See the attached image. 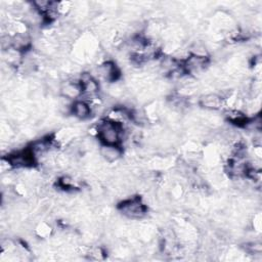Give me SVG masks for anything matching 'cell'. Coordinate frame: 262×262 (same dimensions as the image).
I'll list each match as a JSON object with an SVG mask.
<instances>
[{
    "instance_id": "obj_1",
    "label": "cell",
    "mask_w": 262,
    "mask_h": 262,
    "mask_svg": "<svg viewBox=\"0 0 262 262\" xmlns=\"http://www.w3.org/2000/svg\"><path fill=\"white\" fill-rule=\"evenodd\" d=\"M95 134L100 144H116L123 146L126 130L123 123L110 118L100 119L95 127Z\"/></svg>"
},
{
    "instance_id": "obj_2",
    "label": "cell",
    "mask_w": 262,
    "mask_h": 262,
    "mask_svg": "<svg viewBox=\"0 0 262 262\" xmlns=\"http://www.w3.org/2000/svg\"><path fill=\"white\" fill-rule=\"evenodd\" d=\"M118 210L125 217L133 220L143 218L148 211L147 205L143 202L142 198L138 195H133L127 199H124L118 205Z\"/></svg>"
},
{
    "instance_id": "obj_3",
    "label": "cell",
    "mask_w": 262,
    "mask_h": 262,
    "mask_svg": "<svg viewBox=\"0 0 262 262\" xmlns=\"http://www.w3.org/2000/svg\"><path fill=\"white\" fill-rule=\"evenodd\" d=\"M4 158L8 161L11 169H28L38 164V161L29 146L7 154Z\"/></svg>"
},
{
    "instance_id": "obj_4",
    "label": "cell",
    "mask_w": 262,
    "mask_h": 262,
    "mask_svg": "<svg viewBox=\"0 0 262 262\" xmlns=\"http://www.w3.org/2000/svg\"><path fill=\"white\" fill-rule=\"evenodd\" d=\"M96 74L98 79L103 80L106 83L117 82L121 77V71L113 60H104L99 63L96 69Z\"/></svg>"
},
{
    "instance_id": "obj_5",
    "label": "cell",
    "mask_w": 262,
    "mask_h": 262,
    "mask_svg": "<svg viewBox=\"0 0 262 262\" xmlns=\"http://www.w3.org/2000/svg\"><path fill=\"white\" fill-rule=\"evenodd\" d=\"M71 115H73L76 119L85 121L88 120L92 117L93 115V110L92 105L89 101L85 99H77L73 101L72 106H71Z\"/></svg>"
},
{
    "instance_id": "obj_6",
    "label": "cell",
    "mask_w": 262,
    "mask_h": 262,
    "mask_svg": "<svg viewBox=\"0 0 262 262\" xmlns=\"http://www.w3.org/2000/svg\"><path fill=\"white\" fill-rule=\"evenodd\" d=\"M98 151L101 159L110 164L118 162L124 154L123 146L116 144H100Z\"/></svg>"
},
{
    "instance_id": "obj_7",
    "label": "cell",
    "mask_w": 262,
    "mask_h": 262,
    "mask_svg": "<svg viewBox=\"0 0 262 262\" xmlns=\"http://www.w3.org/2000/svg\"><path fill=\"white\" fill-rule=\"evenodd\" d=\"M224 102L225 100L219 93H205L199 98V104L209 111H218L222 108Z\"/></svg>"
},
{
    "instance_id": "obj_8",
    "label": "cell",
    "mask_w": 262,
    "mask_h": 262,
    "mask_svg": "<svg viewBox=\"0 0 262 262\" xmlns=\"http://www.w3.org/2000/svg\"><path fill=\"white\" fill-rule=\"evenodd\" d=\"M243 248L250 255H260L262 253V244L258 241L246 243L243 245Z\"/></svg>"
}]
</instances>
